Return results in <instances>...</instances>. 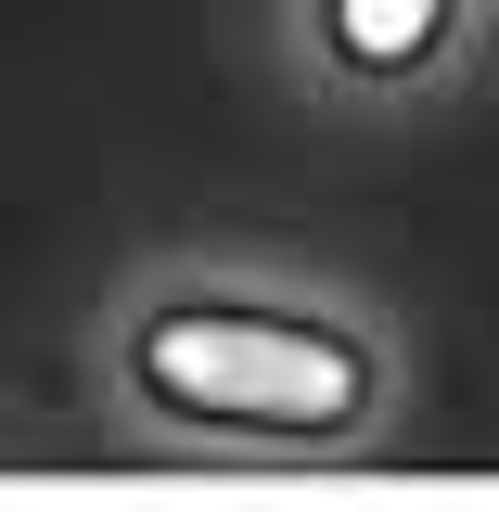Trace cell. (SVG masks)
Listing matches in <instances>:
<instances>
[{
	"label": "cell",
	"instance_id": "obj_2",
	"mask_svg": "<svg viewBox=\"0 0 499 512\" xmlns=\"http://www.w3.org/2000/svg\"><path fill=\"white\" fill-rule=\"evenodd\" d=\"M320 13V52L333 77H359V90H397V77H423L448 52V26H461V0H308Z\"/></svg>",
	"mask_w": 499,
	"mask_h": 512
},
{
	"label": "cell",
	"instance_id": "obj_1",
	"mask_svg": "<svg viewBox=\"0 0 499 512\" xmlns=\"http://www.w3.org/2000/svg\"><path fill=\"white\" fill-rule=\"evenodd\" d=\"M128 384H141V410H167L192 436L308 448L384 397V346L359 320L282 308V295H167L128 320Z\"/></svg>",
	"mask_w": 499,
	"mask_h": 512
}]
</instances>
